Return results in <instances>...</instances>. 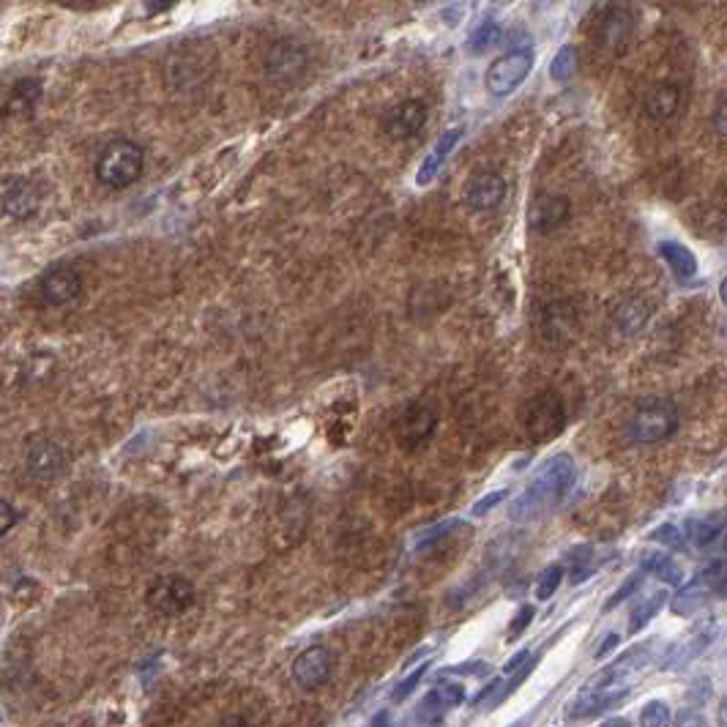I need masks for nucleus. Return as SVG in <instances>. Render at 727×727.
<instances>
[{
  "label": "nucleus",
  "mask_w": 727,
  "mask_h": 727,
  "mask_svg": "<svg viewBox=\"0 0 727 727\" xmlns=\"http://www.w3.org/2000/svg\"><path fill=\"white\" fill-rule=\"evenodd\" d=\"M670 722V711H667V703H659V700H651L643 714H640V725L648 727H665Z\"/></svg>",
  "instance_id": "28"
},
{
  "label": "nucleus",
  "mask_w": 727,
  "mask_h": 727,
  "mask_svg": "<svg viewBox=\"0 0 727 727\" xmlns=\"http://www.w3.org/2000/svg\"><path fill=\"white\" fill-rule=\"evenodd\" d=\"M501 39V28L495 25V22H484L479 31L471 36V50L473 52H484L487 47H495Z\"/></svg>",
  "instance_id": "27"
},
{
  "label": "nucleus",
  "mask_w": 727,
  "mask_h": 727,
  "mask_svg": "<svg viewBox=\"0 0 727 727\" xmlns=\"http://www.w3.org/2000/svg\"><path fill=\"white\" fill-rule=\"evenodd\" d=\"M503 197H506V181L495 170H479L465 189V200L473 211H492L503 203Z\"/></svg>",
  "instance_id": "14"
},
{
  "label": "nucleus",
  "mask_w": 727,
  "mask_h": 727,
  "mask_svg": "<svg viewBox=\"0 0 727 727\" xmlns=\"http://www.w3.org/2000/svg\"><path fill=\"white\" fill-rule=\"evenodd\" d=\"M82 279L80 274L69 266H55L50 268L44 279H41V298L44 304L50 307H63V304H72L74 298L80 296Z\"/></svg>",
  "instance_id": "13"
},
{
  "label": "nucleus",
  "mask_w": 727,
  "mask_h": 727,
  "mask_svg": "<svg viewBox=\"0 0 727 727\" xmlns=\"http://www.w3.org/2000/svg\"><path fill=\"white\" fill-rule=\"evenodd\" d=\"M618 640H621V637H618V635H607L605 637V646H602V648H596V659H605V656L607 654H610V651H613V648L615 646H618Z\"/></svg>",
  "instance_id": "37"
},
{
  "label": "nucleus",
  "mask_w": 727,
  "mask_h": 727,
  "mask_svg": "<svg viewBox=\"0 0 727 727\" xmlns=\"http://www.w3.org/2000/svg\"><path fill=\"white\" fill-rule=\"evenodd\" d=\"M533 69V52L531 50H512L501 55L498 61L492 63L490 72L484 77L487 82V91L495 93V96H506L512 93L514 88H520L525 82V77L531 74Z\"/></svg>",
  "instance_id": "6"
},
{
  "label": "nucleus",
  "mask_w": 727,
  "mask_h": 727,
  "mask_svg": "<svg viewBox=\"0 0 727 727\" xmlns=\"http://www.w3.org/2000/svg\"><path fill=\"white\" fill-rule=\"evenodd\" d=\"M684 536H689L697 547H711V544L717 542L719 536H722V520H719V517H717V523H708V520H692V523L687 525V533H684Z\"/></svg>",
  "instance_id": "23"
},
{
  "label": "nucleus",
  "mask_w": 727,
  "mask_h": 727,
  "mask_svg": "<svg viewBox=\"0 0 727 727\" xmlns=\"http://www.w3.org/2000/svg\"><path fill=\"white\" fill-rule=\"evenodd\" d=\"M654 539H659L662 544H670V547H681L684 544V533H678L676 525H662V528H656Z\"/></svg>",
  "instance_id": "31"
},
{
  "label": "nucleus",
  "mask_w": 727,
  "mask_h": 727,
  "mask_svg": "<svg viewBox=\"0 0 727 727\" xmlns=\"http://www.w3.org/2000/svg\"><path fill=\"white\" fill-rule=\"evenodd\" d=\"M640 583H643V577H640V574H635V577H632V580H629V583H626L624 588H618V591H615L613 599H610V602H607V605H605V610H613V607L621 605V602H624L626 596L635 594L637 585H640Z\"/></svg>",
  "instance_id": "32"
},
{
  "label": "nucleus",
  "mask_w": 727,
  "mask_h": 727,
  "mask_svg": "<svg viewBox=\"0 0 727 727\" xmlns=\"http://www.w3.org/2000/svg\"><path fill=\"white\" fill-rule=\"evenodd\" d=\"M520 424L533 441H550L566 427V405L561 394L539 391L520 408Z\"/></svg>",
  "instance_id": "4"
},
{
  "label": "nucleus",
  "mask_w": 727,
  "mask_h": 727,
  "mask_svg": "<svg viewBox=\"0 0 727 727\" xmlns=\"http://www.w3.org/2000/svg\"><path fill=\"white\" fill-rule=\"evenodd\" d=\"M462 700H465V692H462V687H457V684H446V687H435L430 692V695L424 697V703H421V711H419V717H424L427 711H438V714H443L446 708L451 706H460Z\"/></svg>",
  "instance_id": "22"
},
{
  "label": "nucleus",
  "mask_w": 727,
  "mask_h": 727,
  "mask_svg": "<svg viewBox=\"0 0 727 727\" xmlns=\"http://www.w3.org/2000/svg\"><path fill=\"white\" fill-rule=\"evenodd\" d=\"M17 520H20L17 509L9 501H0V536H6L17 525Z\"/></svg>",
  "instance_id": "30"
},
{
  "label": "nucleus",
  "mask_w": 727,
  "mask_h": 727,
  "mask_svg": "<svg viewBox=\"0 0 727 727\" xmlns=\"http://www.w3.org/2000/svg\"><path fill=\"white\" fill-rule=\"evenodd\" d=\"M531 621H533V607L531 605L520 607V613H517V618H514V626L509 629V640L520 637V632H523L525 626L531 624Z\"/></svg>",
  "instance_id": "33"
},
{
  "label": "nucleus",
  "mask_w": 727,
  "mask_h": 727,
  "mask_svg": "<svg viewBox=\"0 0 727 727\" xmlns=\"http://www.w3.org/2000/svg\"><path fill=\"white\" fill-rule=\"evenodd\" d=\"M561 580H564V566H547L536 585V599L547 602L550 596H555V591L561 588Z\"/></svg>",
  "instance_id": "24"
},
{
  "label": "nucleus",
  "mask_w": 727,
  "mask_h": 727,
  "mask_svg": "<svg viewBox=\"0 0 727 727\" xmlns=\"http://www.w3.org/2000/svg\"><path fill=\"white\" fill-rule=\"evenodd\" d=\"M572 214V203L564 195H542L531 208V227L536 233H553Z\"/></svg>",
  "instance_id": "16"
},
{
  "label": "nucleus",
  "mask_w": 727,
  "mask_h": 727,
  "mask_svg": "<svg viewBox=\"0 0 727 727\" xmlns=\"http://www.w3.org/2000/svg\"><path fill=\"white\" fill-rule=\"evenodd\" d=\"M63 6H74V9H93V6H102L107 0H58Z\"/></svg>",
  "instance_id": "36"
},
{
  "label": "nucleus",
  "mask_w": 727,
  "mask_h": 727,
  "mask_svg": "<svg viewBox=\"0 0 727 727\" xmlns=\"http://www.w3.org/2000/svg\"><path fill=\"white\" fill-rule=\"evenodd\" d=\"M331 667H334L331 651L323 646H312L296 656V662H293V681L301 689L312 692L320 684H326L328 676H331Z\"/></svg>",
  "instance_id": "10"
},
{
  "label": "nucleus",
  "mask_w": 727,
  "mask_h": 727,
  "mask_svg": "<svg viewBox=\"0 0 727 727\" xmlns=\"http://www.w3.org/2000/svg\"><path fill=\"white\" fill-rule=\"evenodd\" d=\"M503 498H506V490H498V492H492V495H484L482 501L473 506V514H476V517H482V514H487V509L498 506Z\"/></svg>",
  "instance_id": "34"
},
{
  "label": "nucleus",
  "mask_w": 727,
  "mask_h": 727,
  "mask_svg": "<svg viewBox=\"0 0 727 727\" xmlns=\"http://www.w3.org/2000/svg\"><path fill=\"white\" fill-rule=\"evenodd\" d=\"M632 33H635V20L632 14L626 9H610L602 17V25H599V36H596V47L605 50L607 55H624L629 41H632Z\"/></svg>",
  "instance_id": "11"
},
{
  "label": "nucleus",
  "mask_w": 727,
  "mask_h": 727,
  "mask_svg": "<svg viewBox=\"0 0 727 727\" xmlns=\"http://www.w3.org/2000/svg\"><path fill=\"white\" fill-rule=\"evenodd\" d=\"M263 69L271 80H298L307 69V52L301 50L296 41H274L263 55Z\"/></svg>",
  "instance_id": "8"
},
{
  "label": "nucleus",
  "mask_w": 727,
  "mask_h": 727,
  "mask_svg": "<svg viewBox=\"0 0 727 727\" xmlns=\"http://www.w3.org/2000/svg\"><path fill=\"white\" fill-rule=\"evenodd\" d=\"M629 438L643 446L667 441L678 430V408L665 397H648L635 408L629 419Z\"/></svg>",
  "instance_id": "3"
},
{
  "label": "nucleus",
  "mask_w": 727,
  "mask_h": 727,
  "mask_svg": "<svg viewBox=\"0 0 727 727\" xmlns=\"http://www.w3.org/2000/svg\"><path fill=\"white\" fill-rule=\"evenodd\" d=\"M41 96V85L36 80H22L14 85L9 102H6V113L9 115H31L36 102Z\"/></svg>",
  "instance_id": "21"
},
{
  "label": "nucleus",
  "mask_w": 727,
  "mask_h": 727,
  "mask_svg": "<svg viewBox=\"0 0 727 727\" xmlns=\"http://www.w3.org/2000/svg\"><path fill=\"white\" fill-rule=\"evenodd\" d=\"M424 673H427V665H421L419 670H416V673H410V676L405 678V681H402L400 687L394 689V695H391V697H394L397 703H400V700H405V697H408L410 692H413V689L419 687V681H421V678H424Z\"/></svg>",
  "instance_id": "29"
},
{
  "label": "nucleus",
  "mask_w": 727,
  "mask_h": 727,
  "mask_svg": "<svg viewBox=\"0 0 727 727\" xmlns=\"http://www.w3.org/2000/svg\"><path fill=\"white\" fill-rule=\"evenodd\" d=\"M145 602L159 615H181L195 605V585L181 574H164L148 588Z\"/></svg>",
  "instance_id": "5"
},
{
  "label": "nucleus",
  "mask_w": 727,
  "mask_h": 727,
  "mask_svg": "<svg viewBox=\"0 0 727 727\" xmlns=\"http://www.w3.org/2000/svg\"><path fill=\"white\" fill-rule=\"evenodd\" d=\"M574 66H577V55H574L572 47H564V50L555 55L553 66H550V74H553V80L566 82L574 74Z\"/></svg>",
  "instance_id": "26"
},
{
  "label": "nucleus",
  "mask_w": 727,
  "mask_h": 727,
  "mask_svg": "<svg viewBox=\"0 0 727 727\" xmlns=\"http://www.w3.org/2000/svg\"><path fill=\"white\" fill-rule=\"evenodd\" d=\"M438 427V416L427 402H410L408 408L402 410V416L394 424V438L405 449H419L421 443L432 438V432Z\"/></svg>",
  "instance_id": "7"
},
{
  "label": "nucleus",
  "mask_w": 727,
  "mask_h": 727,
  "mask_svg": "<svg viewBox=\"0 0 727 727\" xmlns=\"http://www.w3.org/2000/svg\"><path fill=\"white\" fill-rule=\"evenodd\" d=\"M41 189L28 178H14L3 192V211L14 219H28L39 211Z\"/></svg>",
  "instance_id": "15"
},
{
  "label": "nucleus",
  "mask_w": 727,
  "mask_h": 727,
  "mask_svg": "<svg viewBox=\"0 0 727 727\" xmlns=\"http://www.w3.org/2000/svg\"><path fill=\"white\" fill-rule=\"evenodd\" d=\"M648 318H651V307L646 301H640V298H632L613 315L615 331L624 334V337H632V334H637L640 328L646 326Z\"/></svg>",
  "instance_id": "19"
},
{
  "label": "nucleus",
  "mask_w": 727,
  "mask_h": 727,
  "mask_svg": "<svg viewBox=\"0 0 727 727\" xmlns=\"http://www.w3.org/2000/svg\"><path fill=\"white\" fill-rule=\"evenodd\" d=\"M574 482V462L569 454H558L555 460H550L544 465L536 482H531V487L525 490V495L520 501L514 503L512 509V520L517 523H525V520H533L544 514L550 506L561 501L566 495V490L572 487Z\"/></svg>",
  "instance_id": "1"
},
{
  "label": "nucleus",
  "mask_w": 727,
  "mask_h": 727,
  "mask_svg": "<svg viewBox=\"0 0 727 727\" xmlns=\"http://www.w3.org/2000/svg\"><path fill=\"white\" fill-rule=\"evenodd\" d=\"M525 659H528V651H520V654L514 656V659H509V662H506V667H503V670H506V673H514V670L520 667V662H525Z\"/></svg>",
  "instance_id": "38"
},
{
  "label": "nucleus",
  "mask_w": 727,
  "mask_h": 727,
  "mask_svg": "<svg viewBox=\"0 0 727 727\" xmlns=\"http://www.w3.org/2000/svg\"><path fill=\"white\" fill-rule=\"evenodd\" d=\"M714 132L719 134V140H725V93H719V102H717V110H714Z\"/></svg>",
  "instance_id": "35"
},
{
  "label": "nucleus",
  "mask_w": 727,
  "mask_h": 727,
  "mask_svg": "<svg viewBox=\"0 0 727 727\" xmlns=\"http://www.w3.org/2000/svg\"><path fill=\"white\" fill-rule=\"evenodd\" d=\"M665 599H667V596L659 591V594L648 596L643 605H637L635 613H632V626H629V629H632V632H640V629L648 624V618H651V615H654L656 610L662 607V602H665Z\"/></svg>",
  "instance_id": "25"
},
{
  "label": "nucleus",
  "mask_w": 727,
  "mask_h": 727,
  "mask_svg": "<svg viewBox=\"0 0 727 727\" xmlns=\"http://www.w3.org/2000/svg\"><path fill=\"white\" fill-rule=\"evenodd\" d=\"M460 137H462L460 129H451V132L443 134L441 140H438V145L432 148V154L427 156V159H424V164H421L419 175H416V181H419V186L430 184L432 178H435V173L441 170L443 159H446V156L451 154V148H454V145L460 143Z\"/></svg>",
  "instance_id": "20"
},
{
  "label": "nucleus",
  "mask_w": 727,
  "mask_h": 727,
  "mask_svg": "<svg viewBox=\"0 0 727 727\" xmlns=\"http://www.w3.org/2000/svg\"><path fill=\"white\" fill-rule=\"evenodd\" d=\"M427 123V104L421 99H405V102L394 104L386 118H383V129L391 140H410L424 129Z\"/></svg>",
  "instance_id": "9"
},
{
  "label": "nucleus",
  "mask_w": 727,
  "mask_h": 727,
  "mask_svg": "<svg viewBox=\"0 0 727 727\" xmlns=\"http://www.w3.org/2000/svg\"><path fill=\"white\" fill-rule=\"evenodd\" d=\"M681 107V91L673 82H656L646 96V113L651 121L665 123L678 113Z\"/></svg>",
  "instance_id": "17"
},
{
  "label": "nucleus",
  "mask_w": 727,
  "mask_h": 727,
  "mask_svg": "<svg viewBox=\"0 0 727 727\" xmlns=\"http://www.w3.org/2000/svg\"><path fill=\"white\" fill-rule=\"evenodd\" d=\"M145 167V151L132 140H113L96 159V178L110 189L132 186Z\"/></svg>",
  "instance_id": "2"
},
{
  "label": "nucleus",
  "mask_w": 727,
  "mask_h": 727,
  "mask_svg": "<svg viewBox=\"0 0 727 727\" xmlns=\"http://www.w3.org/2000/svg\"><path fill=\"white\" fill-rule=\"evenodd\" d=\"M63 465H66V454L55 441H47V438H39L28 446V454H25V468L31 473L36 482H52L58 479L63 473Z\"/></svg>",
  "instance_id": "12"
},
{
  "label": "nucleus",
  "mask_w": 727,
  "mask_h": 727,
  "mask_svg": "<svg viewBox=\"0 0 727 727\" xmlns=\"http://www.w3.org/2000/svg\"><path fill=\"white\" fill-rule=\"evenodd\" d=\"M659 257L665 260L667 268L673 271V277H676L678 282H689V279H695L697 257L692 255V249H687L684 244H676V241H662V244H659Z\"/></svg>",
  "instance_id": "18"
}]
</instances>
